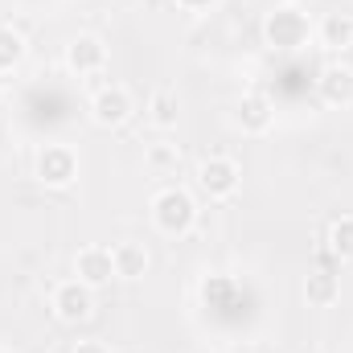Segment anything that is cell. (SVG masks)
<instances>
[{
    "label": "cell",
    "instance_id": "cell-1",
    "mask_svg": "<svg viewBox=\"0 0 353 353\" xmlns=\"http://www.w3.org/2000/svg\"><path fill=\"white\" fill-rule=\"evenodd\" d=\"M312 17L300 8V4H279L263 17V41L279 54H296L312 41Z\"/></svg>",
    "mask_w": 353,
    "mask_h": 353
},
{
    "label": "cell",
    "instance_id": "cell-2",
    "mask_svg": "<svg viewBox=\"0 0 353 353\" xmlns=\"http://www.w3.org/2000/svg\"><path fill=\"white\" fill-rule=\"evenodd\" d=\"M197 222V201L189 189L181 185H165L157 197H152V226L165 234V239H185Z\"/></svg>",
    "mask_w": 353,
    "mask_h": 353
},
{
    "label": "cell",
    "instance_id": "cell-3",
    "mask_svg": "<svg viewBox=\"0 0 353 353\" xmlns=\"http://www.w3.org/2000/svg\"><path fill=\"white\" fill-rule=\"evenodd\" d=\"M33 176L46 185V189H66L74 185L79 176V152L70 144H46L33 161Z\"/></svg>",
    "mask_w": 353,
    "mask_h": 353
},
{
    "label": "cell",
    "instance_id": "cell-4",
    "mask_svg": "<svg viewBox=\"0 0 353 353\" xmlns=\"http://www.w3.org/2000/svg\"><path fill=\"white\" fill-rule=\"evenodd\" d=\"M132 111H136V99H132V90L123 83H107V87H99L90 94V119L99 128H107V132L123 128L132 119Z\"/></svg>",
    "mask_w": 353,
    "mask_h": 353
},
{
    "label": "cell",
    "instance_id": "cell-5",
    "mask_svg": "<svg viewBox=\"0 0 353 353\" xmlns=\"http://www.w3.org/2000/svg\"><path fill=\"white\" fill-rule=\"evenodd\" d=\"M239 185H243V173H239V165H234L230 157H205V161L197 165V189H201L210 201L234 197Z\"/></svg>",
    "mask_w": 353,
    "mask_h": 353
},
{
    "label": "cell",
    "instance_id": "cell-6",
    "mask_svg": "<svg viewBox=\"0 0 353 353\" xmlns=\"http://www.w3.org/2000/svg\"><path fill=\"white\" fill-rule=\"evenodd\" d=\"M50 308L62 325H83L90 312H94V288H87L83 279H66L54 288L50 296Z\"/></svg>",
    "mask_w": 353,
    "mask_h": 353
},
{
    "label": "cell",
    "instance_id": "cell-7",
    "mask_svg": "<svg viewBox=\"0 0 353 353\" xmlns=\"http://www.w3.org/2000/svg\"><path fill=\"white\" fill-rule=\"evenodd\" d=\"M107 66V41L94 37V33H79L70 46H66V70L79 74V79H90Z\"/></svg>",
    "mask_w": 353,
    "mask_h": 353
},
{
    "label": "cell",
    "instance_id": "cell-8",
    "mask_svg": "<svg viewBox=\"0 0 353 353\" xmlns=\"http://www.w3.org/2000/svg\"><path fill=\"white\" fill-rule=\"evenodd\" d=\"M234 123H239L243 136H267L271 123H275V107H271V99L259 94V90H247V94L239 99V107H234Z\"/></svg>",
    "mask_w": 353,
    "mask_h": 353
},
{
    "label": "cell",
    "instance_id": "cell-9",
    "mask_svg": "<svg viewBox=\"0 0 353 353\" xmlns=\"http://www.w3.org/2000/svg\"><path fill=\"white\" fill-rule=\"evenodd\" d=\"M316 94H321L325 107H350L353 103V66H345V62L325 66L321 79H316Z\"/></svg>",
    "mask_w": 353,
    "mask_h": 353
},
{
    "label": "cell",
    "instance_id": "cell-10",
    "mask_svg": "<svg viewBox=\"0 0 353 353\" xmlns=\"http://www.w3.org/2000/svg\"><path fill=\"white\" fill-rule=\"evenodd\" d=\"M312 37L321 41V50H329V54H345V50H353V17L350 12H325V17L316 21Z\"/></svg>",
    "mask_w": 353,
    "mask_h": 353
},
{
    "label": "cell",
    "instance_id": "cell-11",
    "mask_svg": "<svg viewBox=\"0 0 353 353\" xmlns=\"http://www.w3.org/2000/svg\"><path fill=\"white\" fill-rule=\"evenodd\" d=\"M74 275L87 283V288H103L115 279V259L107 247H83L79 259H74Z\"/></svg>",
    "mask_w": 353,
    "mask_h": 353
},
{
    "label": "cell",
    "instance_id": "cell-12",
    "mask_svg": "<svg viewBox=\"0 0 353 353\" xmlns=\"http://www.w3.org/2000/svg\"><path fill=\"white\" fill-rule=\"evenodd\" d=\"M111 259H115V279H144L148 275V251L140 247V243H119V247H111Z\"/></svg>",
    "mask_w": 353,
    "mask_h": 353
},
{
    "label": "cell",
    "instance_id": "cell-13",
    "mask_svg": "<svg viewBox=\"0 0 353 353\" xmlns=\"http://www.w3.org/2000/svg\"><path fill=\"white\" fill-rule=\"evenodd\" d=\"M304 300H308L312 308H333V304L341 300V279H337L333 271H308V279H304Z\"/></svg>",
    "mask_w": 353,
    "mask_h": 353
},
{
    "label": "cell",
    "instance_id": "cell-14",
    "mask_svg": "<svg viewBox=\"0 0 353 353\" xmlns=\"http://www.w3.org/2000/svg\"><path fill=\"white\" fill-rule=\"evenodd\" d=\"M25 54H29L25 33L12 29V25H0V74H12V70L25 62Z\"/></svg>",
    "mask_w": 353,
    "mask_h": 353
},
{
    "label": "cell",
    "instance_id": "cell-15",
    "mask_svg": "<svg viewBox=\"0 0 353 353\" xmlns=\"http://www.w3.org/2000/svg\"><path fill=\"white\" fill-rule=\"evenodd\" d=\"M176 115H181V99H176L173 90H152L148 94V119H152V128L169 132V128H176Z\"/></svg>",
    "mask_w": 353,
    "mask_h": 353
},
{
    "label": "cell",
    "instance_id": "cell-16",
    "mask_svg": "<svg viewBox=\"0 0 353 353\" xmlns=\"http://www.w3.org/2000/svg\"><path fill=\"white\" fill-rule=\"evenodd\" d=\"M144 165L157 176H169V173H176V165H181V148H176V144H152V148L144 152Z\"/></svg>",
    "mask_w": 353,
    "mask_h": 353
},
{
    "label": "cell",
    "instance_id": "cell-17",
    "mask_svg": "<svg viewBox=\"0 0 353 353\" xmlns=\"http://www.w3.org/2000/svg\"><path fill=\"white\" fill-rule=\"evenodd\" d=\"M329 247H333V255L341 263H353V214L350 218H337L329 226Z\"/></svg>",
    "mask_w": 353,
    "mask_h": 353
},
{
    "label": "cell",
    "instance_id": "cell-18",
    "mask_svg": "<svg viewBox=\"0 0 353 353\" xmlns=\"http://www.w3.org/2000/svg\"><path fill=\"white\" fill-rule=\"evenodd\" d=\"M181 12H193V17H201V12H210V8H218L222 0H173Z\"/></svg>",
    "mask_w": 353,
    "mask_h": 353
},
{
    "label": "cell",
    "instance_id": "cell-19",
    "mask_svg": "<svg viewBox=\"0 0 353 353\" xmlns=\"http://www.w3.org/2000/svg\"><path fill=\"white\" fill-rule=\"evenodd\" d=\"M70 353H111L103 341H74V350Z\"/></svg>",
    "mask_w": 353,
    "mask_h": 353
}]
</instances>
